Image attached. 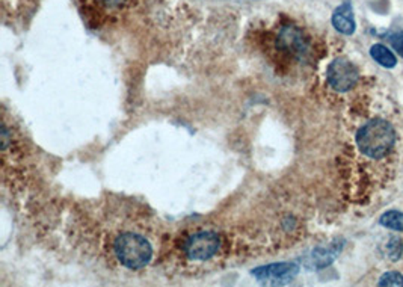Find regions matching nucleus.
I'll return each mask as SVG.
<instances>
[{
	"mask_svg": "<svg viewBox=\"0 0 403 287\" xmlns=\"http://www.w3.org/2000/svg\"><path fill=\"white\" fill-rule=\"evenodd\" d=\"M396 134L385 120H371L357 131V144L362 154L371 159H381L391 150Z\"/></svg>",
	"mask_w": 403,
	"mask_h": 287,
	"instance_id": "f257e3e1",
	"label": "nucleus"
},
{
	"mask_svg": "<svg viewBox=\"0 0 403 287\" xmlns=\"http://www.w3.org/2000/svg\"><path fill=\"white\" fill-rule=\"evenodd\" d=\"M114 251L118 262L129 269L145 268L153 257V248L148 240L138 233H123L115 239Z\"/></svg>",
	"mask_w": 403,
	"mask_h": 287,
	"instance_id": "f03ea898",
	"label": "nucleus"
},
{
	"mask_svg": "<svg viewBox=\"0 0 403 287\" xmlns=\"http://www.w3.org/2000/svg\"><path fill=\"white\" fill-rule=\"evenodd\" d=\"M220 248V237L215 231H198L189 236L185 242V254L191 260H209Z\"/></svg>",
	"mask_w": 403,
	"mask_h": 287,
	"instance_id": "7ed1b4c3",
	"label": "nucleus"
},
{
	"mask_svg": "<svg viewBox=\"0 0 403 287\" xmlns=\"http://www.w3.org/2000/svg\"><path fill=\"white\" fill-rule=\"evenodd\" d=\"M252 275L262 284L282 286L293 281V278L299 274V266L293 262H280L271 263L266 266H258L252 269Z\"/></svg>",
	"mask_w": 403,
	"mask_h": 287,
	"instance_id": "20e7f679",
	"label": "nucleus"
},
{
	"mask_svg": "<svg viewBox=\"0 0 403 287\" xmlns=\"http://www.w3.org/2000/svg\"><path fill=\"white\" fill-rule=\"evenodd\" d=\"M331 88L338 92H346L352 89L358 82V70L351 61L344 58H337L331 62L327 72Z\"/></svg>",
	"mask_w": 403,
	"mask_h": 287,
	"instance_id": "39448f33",
	"label": "nucleus"
},
{
	"mask_svg": "<svg viewBox=\"0 0 403 287\" xmlns=\"http://www.w3.org/2000/svg\"><path fill=\"white\" fill-rule=\"evenodd\" d=\"M333 26L337 32L343 35H352L357 29L355 25V15H353V8L351 2H344L340 5L333 14Z\"/></svg>",
	"mask_w": 403,
	"mask_h": 287,
	"instance_id": "423d86ee",
	"label": "nucleus"
},
{
	"mask_svg": "<svg viewBox=\"0 0 403 287\" xmlns=\"http://www.w3.org/2000/svg\"><path fill=\"white\" fill-rule=\"evenodd\" d=\"M278 45L284 50L293 52L301 55L307 50V43L301 30L295 26H286L281 29L278 36Z\"/></svg>",
	"mask_w": 403,
	"mask_h": 287,
	"instance_id": "0eeeda50",
	"label": "nucleus"
},
{
	"mask_svg": "<svg viewBox=\"0 0 403 287\" xmlns=\"http://www.w3.org/2000/svg\"><path fill=\"white\" fill-rule=\"evenodd\" d=\"M370 55L373 58L379 65L385 68H394L397 65V59L393 55L390 49H386L382 44H375L373 47L370 49Z\"/></svg>",
	"mask_w": 403,
	"mask_h": 287,
	"instance_id": "6e6552de",
	"label": "nucleus"
},
{
	"mask_svg": "<svg viewBox=\"0 0 403 287\" xmlns=\"http://www.w3.org/2000/svg\"><path fill=\"white\" fill-rule=\"evenodd\" d=\"M379 224L385 228H390L394 231H403V213L399 211L385 212L381 216V220H379Z\"/></svg>",
	"mask_w": 403,
	"mask_h": 287,
	"instance_id": "1a4fd4ad",
	"label": "nucleus"
},
{
	"mask_svg": "<svg viewBox=\"0 0 403 287\" xmlns=\"http://www.w3.org/2000/svg\"><path fill=\"white\" fill-rule=\"evenodd\" d=\"M340 250H323V248H319V250H316L311 255V260H313V265L318 266V269L325 268L328 265L333 263V260L337 257V253Z\"/></svg>",
	"mask_w": 403,
	"mask_h": 287,
	"instance_id": "9d476101",
	"label": "nucleus"
},
{
	"mask_svg": "<svg viewBox=\"0 0 403 287\" xmlns=\"http://www.w3.org/2000/svg\"><path fill=\"white\" fill-rule=\"evenodd\" d=\"M385 254L386 257L393 262L400 260L403 254V242L399 237H390L389 242L385 244Z\"/></svg>",
	"mask_w": 403,
	"mask_h": 287,
	"instance_id": "9b49d317",
	"label": "nucleus"
},
{
	"mask_svg": "<svg viewBox=\"0 0 403 287\" xmlns=\"http://www.w3.org/2000/svg\"><path fill=\"white\" fill-rule=\"evenodd\" d=\"M386 40L390 41L391 47L403 58V30H396V32L389 34L386 35Z\"/></svg>",
	"mask_w": 403,
	"mask_h": 287,
	"instance_id": "f8f14e48",
	"label": "nucleus"
},
{
	"mask_svg": "<svg viewBox=\"0 0 403 287\" xmlns=\"http://www.w3.org/2000/svg\"><path fill=\"white\" fill-rule=\"evenodd\" d=\"M379 286H403V275H400L399 273H386L381 277V280H379Z\"/></svg>",
	"mask_w": 403,
	"mask_h": 287,
	"instance_id": "ddd939ff",
	"label": "nucleus"
}]
</instances>
